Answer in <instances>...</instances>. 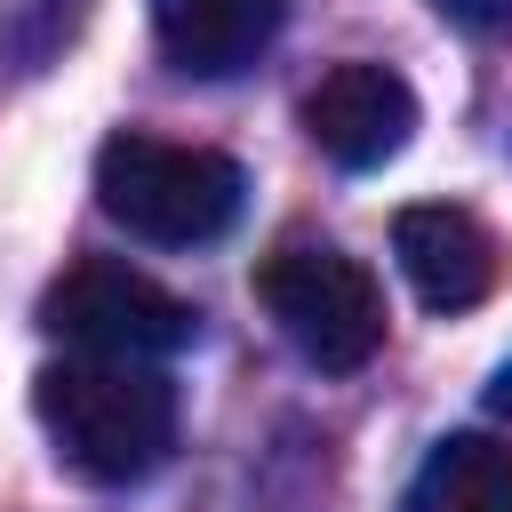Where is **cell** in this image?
I'll return each mask as SVG.
<instances>
[{
  "mask_svg": "<svg viewBox=\"0 0 512 512\" xmlns=\"http://www.w3.org/2000/svg\"><path fill=\"white\" fill-rule=\"evenodd\" d=\"M32 416L96 488H128L176 448V384L152 360H56L32 376Z\"/></svg>",
  "mask_w": 512,
  "mask_h": 512,
  "instance_id": "1",
  "label": "cell"
},
{
  "mask_svg": "<svg viewBox=\"0 0 512 512\" xmlns=\"http://www.w3.org/2000/svg\"><path fill=\"white\" fill-rule=\"evenodd\" d=\"M240 200H248L240 160H224L208 144H168V136L120 128L96 152V208L152 248H200V240L232 232Z\"/></svg>",
  "mask_w": 512,
  "mask_h": 512,
  "instance_id": "2",
  "label": "cell"
},
{
  "mask_svg": "<svg viewBox=\"0 0 512 512\" xmlns=\"http://www.w3.org/2000/svg\"><path fill=\"white\" fill-rule=\"evenodd\" d=\"M256 296L264 312L280 320V336L328 368V376H352L376 360L384 344V288L360 256L328 248V240H280L264 264H256Z\"/></svg>",
  "mask_w": 512,
  "mask_h": 512,
  "instance_id": "3",
  "label": "cell"
},
{
  "mask_svg": "<svg viewBox=\"0 0 512 512\" xmlns=\"http://www.w3.org/2000/svg\"><path fill=\"white\" fill-rule=\"evenodd\" d=\"M40 328L64 336V344H80L88 360H168V352L192 344L200 312L176 288H160L152 272H136V264L80 256L64 280H48Z\"/></svg>",
  "mask_w": 512,
  "mask_h": 512,
  "instance_id": "4",
  "label": "cell"
},
{
  "mask_svg": "<svg viewBox=\"0 0 512 512\" xmlns=\"http://www.w3.org/2000/svg\"><path fill=\"white\" fill-rule=\"evenodd\" d=\"M304 136L336 160V168H384L408 136H416V88L392 72V64H368V56H352V64H336V72H320V88L304 96Z\"/></svg>",
  "mask_w": 512,
  "mask_h": 512,
  "instance_id": "5",
  "label": "cell"
},
{
  "mask_svg": "<svg viewBox=\"0 0 512 512\" xmlns=\"http://www.w3.org/2000/svg\"><path fill=\"white\" fill-rule=\"evenodd\" d=\"M392 256H400L408 288H416L432 312H472V304H488L496 280H504L496 232H488L472 208H456V200H416V208H400V216H392Z\"/></svg>",
  "mask_w": 512,
  "mask_h": 512,
  "instance_id": "6",
  "label": "cell"
},
{
  "mask_svg": "<svg viewBox=\"0 0 512 512\" xmlns=\"http://www.w3.org/2000/svg\"><path fill=\"white\" fill-rule=\"evenodd\" d=\"M280 24H288V0H152L160 56L192 80H224L256 64Z\"/></svg>",
  "mask_w": 512,
  "mask_h": 512,
  "instance_id": "7",
  "label": "cell"
},
{
  "mask_svg": "<svg viewBox=\"0 0 512 512\" xmlns=\"http://www.w3.org/2000/svg\"><path fill=\"white\" fill-rule=\"evenodd\" d=\"M400 512H512V440H496V432H448L416 464Z\"/></svg>",
  "mask_w": 512,
  "mask_h": 512,
  "instance_id": "8",
  "label": "cell"
},
{
  "mask_svg": "<svg viewBox=\"0 0 512 512\" xmlns=\"http://www.w3.org/2000/svg\"><path fill=\"white\" fill-rule=\"evenodd\" d=\"M432 8L472 40H512V0H432Z\"/></svg>",
  "mask_w": 512,
  "mask_h": 512,
  "instance_id": "9",
  "label": "cell"
},
{
  "mask_svg": "<svg viewBox=\"0 0 512 512\" xmlns=\"http://www.w3.org/2000/svg\"><path fill=\"white\" fill-rule=\"evenodd\" d=\"M488 408H496V416H504V424H512V360H504V368H496V384H488Z\"/></svg>",
  "mask_w": 512,
  "mask_h": 512,
  "instance_id": "10",
  "label": "cell"
}]
</instances>
